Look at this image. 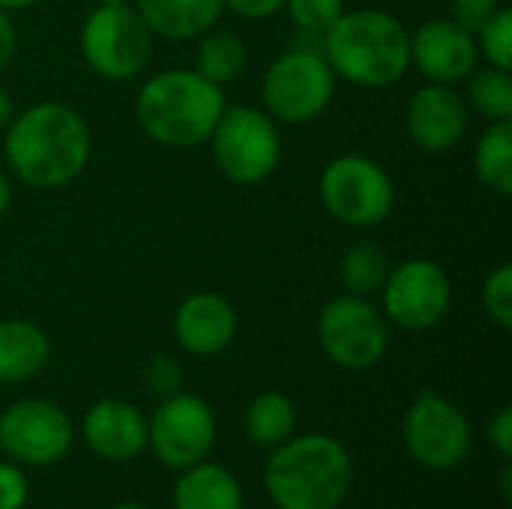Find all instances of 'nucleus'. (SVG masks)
Segmentation results:
<instances>
[{
	"mask_svg": "<svg viewBox=\"0 0 512 509\" xmlns=\"http://www.w3.org/2000/svg\"><path fill=\"white\" fill-rule=\"evenodd\" d=\"M93 135L81 111L66 102H33L3 129L9 171L33 189H60L81 177L90 162Z\"/></svg>",
	"mask_w": 512,
	"mask_h": 509,
	"instance_id": "1",
	"label": "nucleus"
},
{
	"mask_svg": "<svg viewBox=\"0 0 512 509\" xmlns=\"http://www.w3.org/2000/svg\"><path fill=\"white\" fill-rule=\"evenodd\" d=\"M351 486L354 456L327 432H294L264 465V492L276 509H339Z\"/></svg>",
	"mask_w": 512,
	"mask_h": 509,
	"instance_id": "2",
	"label": "nucleus"
},
{
	"mask_svg": "<svg viewBox=\"0 0 512 509\" xmlns=\"http://www.w3.org/2000/svg\"><path fill=\"white\" fill-rule=\"evenodd\" d=\"M321 51L339 81L384 90L411 69V30L387 9H345L321 36Z\"/></svg>",
	"mask_w": 512,
	"mask_h": 509,
	"instance_id": "3",
	"label": "nucleus"
},
{
	"mask_svg": "<svg viewBox=\"0 0 512 509\" xmlns=\"http://www.w3.org/2000/svg\"><path fill=\"white\" fill-rule=\"evenodd\" d=\"M225 105V90L195 69H162L138 87L135 120L150 141L189 150L210 138Z\"/></svg>",
	"mask_w": 512,
	"mask_h": 509,
	"instance_id": "4",
	"label": "nucleus"
},
{
	"mask_svg": "<svg viewBox=\"0 0 512 509\" xmlns=\"http://www.w3.org/2000/svg\"><path fill=\"white\" fill-rule=\"evenodd\" d=\"M207 144L222 177L237 186L264 183L282 159L279 123L255 105H225Z\"/></svg>",
	"mask_w": 512,
	"mask_h": 509,
	"instance_id": "5",
	"label": "nucleus"
},
{
	"mask_svg": "<svg viewBox=\"0 0 512 509\" xmlns=\"http://www.w3.org/2000/svg\"><path fill=\"white\" fill-rule=\"evenodd\" d=\"M336 72L330 69L321 48H288L282 51L261 78V108L288 126L312 123L321 117L336 96Z\"/></svg>",
	"mask_w": 512,
	"mask_h": 509,
	"instance_id": "6",
	"label": "nucleus"
},
{
	"mask_svg": "<svg viewBox=\"0 0 512 509\" xmlns=\"http://www.w3.org/2000/svg\"><path fill=\"white\" fill-rule=\"evenodd\" d=\"M324 210L348 228H375L390 219L396 207V183L390 171L363 153H342L330 159L318 177Z\"/></svg>",
	"mask_w": 512,
	"mask_h": 509,
	"instance_id": "7",
	"label": "nucleus"
},
{
	"mask_svg": "<svg viewBox=\"0 0 512 509\" xmlns=\"http://www.w3.org/2000/svg\"><path fill=\"white\" fill-rule=\"evenodd\" d=\"M84 63L105 81L138 78L153 57V33L132 3L96 6L78 33Z\"/></svg>",
	"mask_w": 512,
	"mask_h": 509,
	"instance_id": "8",
	"label": "nucleus"
},
{
	"mask_svg": "<svg viewBox=\"0 0 512 509\" xmlns=\"http://www.w3.org/2000/svg\"><path fill=\"white\" fill-rule=\"evenodd\" d=\"M402 441L417 465L429 471H456L471 456L474 429L453 399L426 387L411 399L402 417Z\"/></svg>",
	"mask_w": 512,
	"mask_h": 509,
	"instance_id": "9",
	"label": "nucleus"
},
{
	"mask_svg": "<svg viewBox=\"0 0 512 509\" xmlns=\"http://www.w3.org/2000/svg\"><path fill=\"white\" fill-rule=\"evenodd\" d=\"M318 345L321 351L348 372L375 369L390 348V324L384 312L357 294H339L318 312Z\"/></svg>",
	"mask_w": 512,
	"mask_h": 509,
	"instance_id": "10",
	"label": "nucleus"
},
{
	"mask_svg": "<svg viewBox=\"0 0 512 509\" xmlns=\"http://www.w3.org/2000/svg\"><path fill=\"white\" fill-rule=\"evenodd\" d=\"M381 312L399 330H432L453 303V279L432 258H405L390 267L381 291Z\"/></svg>",
	"mask_w": 512,
	"mask_h": 509,
	"instance_id": "11",
	"label": "nucleus"
},
{
	"mask_svg": "<svg viewBox=\"0 0 512 509\" xmlns=\"http://www.w3.org/2000/svg\"><path fill=\"white\" fill-rule=\"evenodd\" d=\"M216 414L195 393H171L147 417V450L171 471L204 462L216 447Z\"/></svg>",
	"mask_w": 512,
	"mask_h": 509,
	"instance_id": "12",
	"label": "nucleus"
},
{
	"mask_svg": "<svg viewBox=\"0 0 512 509\" xmlns=\"http://www.w3.org/2000/svg\"><path fill=\"white\" fill-rule=\"evenodd\" d=\"M75 444L72 417L48 399H18L0 411V450L15 465L48 468Z\"/></svg>",
	"mask_w": 512,
	"mask_h": 509,
	"instance_id": "13",
	"label": "nucleus"
},
{
	"mask_svg": "<svg viewBox=\"0 0 512 509\" xmlns=\"http://www.w3.org/2000/svg\"><path fill=\"white\" fill-rule=\"evenodd\" d=\"M480 63L477 39L468 24L453 15H438L411 30V66L426 81L462 84Z\"/></svg>",
	"mask_w": 512,
	"mask_h": 509,
	"instance_id": "14",
	"label": "nucleus"
},
{
	"mask_svg": "<svg viewBox=\"0 0 512 509\" xmlns=\"http://www.w3.org/2000/svg\"><path fill=\"white\" fill-rule=\"evenodd\" d=\"M471 111L465 96L453 84L426 81L405 102V129L408 138L423 153H450L468 135Z\"/></svg>",
	"mask_w": 512,
	"mask_h": 509,
	"instance_id": "15",
	"label": "nucleus"
},
{
	"mask_svg": "<svg viewBox=\"0 0 512 509\" xmlns=\"http://www.w3.org/2000/svg\"><path fill=\"white\" fill-rule=\"evenodd\" d=\"M237 309L216 291H195L183 297L171 318L177 345L192 357H219L237 339Z\"/></svg>",
	"mask_w": 512,
	"mask_h": 509,
	"instance_id": "16",
	"label": "nucleus"
},
{
	"mask_svg": "<svg viewBox=\"0 0 512 509\" xmlns=\"http://www.w3.org/2000/svg\"><path fill=\"white\" fill-rule=\"evenodd\" d=\"M81 438L105 462H132L147 453V417L132 402L108 396L84 411Z\"/></svg>",
	"mask_w": 512,
	"mask_h": 509,
	"instance_id": "17",
	"label": "nucleus"
},
{
	"mask_svg": "<svg viewBox=\"0 0 512 509\" xmlns=\"http://www.w3.org/2000/svg\"><path fill=\"white\" fill-rule=\"evenodd\" d=\"M153 36L189 42L216 27L225 15V0H132Z\"/></svg>",
	"mask_w": 512,
	"mask_h": 509,
	"instance_id": "18",
	"label": "nucleus"
},
{
	"mask_svg": "<svg viewBox=\"0 0 512 509\" xmlns=\"http://www.w3.org/2000/svg\"><path fill=\"white\" fill-rule=\"evenodd\" d=\"M51 360V336L30 318L0 321V384H24Z\"/></svg>",
	"mask_w": 512,
	"mask_h": 509,
	"instance_id": "19",
	"label": "nucleus"
},
{
	"mask_svg": "<svg viewBox=\"0 0 512 509\" xmlns=\"http://www.w3.org/2000/svg\"><path fill=\"white\" fill-rule=\"evenodd\" d=\"M174 509H246L240 480L216 462H198L180 471L171 489Z\"/></svg>",
	"mask_w": 512,
	"mask_h": 509,
	"instance_id": "20",
	"label": "nucleus"
},
{
	"mask_svg": "<svg viewBox=\"0 0 512 509\" xmlns=\"http://www.w3.org/2000/svg\"><path fill=\"white\" fill-rule=\"evenodd\" d=\"M192 69L207 78L216 87H228L234 81H240L249 69V45L240 33L225 30V27H210L207 33H201L195 39V57H192Z\"/></svg>",
	"mask_w": 512,
	"mask_h": 509,
	"instance_id": "21",
	"label": "nucleus"
},
{
	"mask_svg": "<svg viewBox=\"0 0 512 509\" xmlns=\"http://www.w3.org/2000/svg\"><path fill=\"white\" fill-rule=\"evenodd\" d=\"M297 432V408L279 390L258 393L243 411V435L252 447L270 453Z\"/></svg>",
	"mask_w": 512,
	"mask_h": 509,
	"instance_id": "22",
	"label": "nucleus"
},
{
	"mask_svg": "<svg viewBox=\"0 0 512 509\" xmlns=\"http://www.w3.org/2000/svg\"><path fill=\"white\" fill-rule=\"evenodd\" d=\"M474 174L477 180L495 192V195H510L512 192V123H489L477 144H474Z\"/></svg>",
	"mask_w": 512,
	"mask_h": 509,
	"instance_id": "23",
	"label": "nucleus"
},
{
	"mask_svg": "<svg viewBox=\"0 0 512 509\" xmlns=\"http://www.w3.org/2000/svg\"><path fill=\"white\" fill-rule=\"evenodd\" d=\"M465 105L486 123L512 120V75L501 66H477L465 78Z\"/></svg>",
	"mask_w": 512,
	"mask_h": 509,
	"instance_id": "24",
	"label": "nucleus"
},
{
	"mask_svg": "<svg viewBox=\"0 0 512 509\" xmlns=\"http://www.w3.org/2000/svg\"><path fill=\"white\" fill-rule=\"evenodd\" d=\"M393 261L390 255L378 246V243H354L351 249H345V255L339 258V282L345 288V294H357V297H375L390 273Z\"/></svg>",
	"mask_w": 512,
	"mask_h": 509,
	"instance_id": "25",
	"label": "nucleus"
},
{
	"mask_svg": "<svg viewBox=\"0 0 512 509\" xmlns=\"http://www.w3.org/2000/svg\"><path fill=\"white\" fill-rule=\"evenodd\" d=\"M474 39H477V51L489 66H512V9L510 3L498 6L492 15H486L477 27H474Z\"/></svg>",
	"mask_w": 512,
	"mask_h": 509,
	"instance_id": "26",
	"label": "nucleus"
},
{
	"mask_svg": "<svg viewBox=\"0 0 512 509\" xmlns=\"http://www.w3.org/2000/svg\"><path fill=\"white\" fill-rule=\"evenodd\" d=\"M480 303L486 318L498 327V330H510L512 327V267L504 261L498 267L489 270V276L483 279L480 288Z\"/></svg>",
	"mask_w": 512,
	"mask_h": 509,
	"instance_id": "27",
	"label": "nucleus"
},
{
	"mask_svg": "<svg viewBox=\"0 0 512 509\" xmlns=\"http://www.w3.org/2000/svg\"><path fill=\"white\" fill-rule=\"evenodd\" d=\"M345 0H285V9L288 18L297 24V30L309 33V36H324L336 21L339 15L345 12Z\"/></svg>",
	"mask_w": 512,
	"mask_h": 509,
	"instance_id": "28",
	"label": "nucleus"
},
{
	"mask_svg": "<svg viewBox=\"0 0 512 509\" xmlns=\"http://www.w3.org/2000/svg\"><path fill=\"white\" fill-rule=\"evenodd\" d=\"M180 381H183V372H180V363L168 354H153L144 366V384L150 393L156 396H171L180 390Z\"/></svg>",
	"mask_w": 512,
	"mask_h": 509,
	"instance_id": "29",
	"label": "nucleus"
},
{
	"mask_svg": "<svg viewBox=\"0 0 512 509\" xmlns=\"http://www.w3.org/2000/svg\"><path fill=\"white\" fill-rule=\"evenodd\" d=\"M30 501V480L15 462H0V509H24Z\"/></svg>",
	"mask_w": 512,
	"mask_h": 509,
	"instance_id": "30",
	"label": "nucleus"
},
{
	"mask_svg": "<svg viewBox=\"0 0 512 509\" xmlns=\"http://www.w3.org/2000/svg\"><path fill=\"white\" fill-rule=\"evenodd\" d=\"M489 444L495 447V453L507 462L512 459V408L501 405L492 420H489Z\"/></svg>",
	"mask_w": 512,
	"mask_h": 509,
	"instance_id": "31",
	"label": "nucleus"
},
{
	"mask_svg": "<svg viewBox=\"0 0 512 509\" xmlns=\"http://www.w3.org/2000/svg\"><path fill=\"white\" fill-rule=\"evenodd\" d=\"M225 9L246 21H267L285 9V0H225Z\"/></svg>",
	"mask_w": 512,
	"mask_h": 509,
	"instance_id": "32",
	"label": "nucleus"
},
{
	"mask_svg": "<svg viewBox=\"0 0 512 509\" xmlns=\"http://www.w3.org/2000/svg\"><path fill=\"white\" fill-rule=\"evenodd\" d=\"M507 0H450V6H453V18H459L462 24H468L471 30L486 18V15H492L498 6H504Z\"/></svg>",
	"mask_w": 512,
	"mask_h": 509,
	"instance_id": "33",
	"label": "nucleus"
},
{
	"mask_svg": "<svg viewBox=\"0 0 512 509\" xmlns=\"http://www.w3.org/2000/svg\"><path fill=\"white\" fill-rule=\"evenodd\" d=\"M15 54H18V30H15L12 12L0 9V72L9 69Z\"/></svg>",
	"mask_w": 512,
	"mask_h": 509,
	"instance_id": "34",
	"label": "nucleus"
},
{
	"mask_svg": "<svg viewBox=\"0 0 512 509\" xmlns=\"http://www.w3.org/2000/svg\"><path fill=\"white\" fill-rule=\"evenodd\" d=\"M15 117V102H12V96H9V90L6 87H0V132L9 126V120Z\"/></svg>",
	"mask_w": 512,
	"mask_h": 509,
	"instance_id": "35",
	"label": "nucleus"
},
{
	"mask_svg": "<svg viewBox=\"0 0 512 509\" xmlns=\"http://www.w3.org/2000/svg\"><path fill=\"white\" fill-rule=\"evenodd\" d=\"M9 204H12V186H9V177H6V171L0 168V216L9 210Z\"/></svg>",
	"mask_w": 512,
	"mask_h": 509,
	"instance_id": "36",
	"label": "nucleus"
},
{
	"mask_svg": "<svg viewBox=\"0 0 512 509\" xmlns=\"http://www.w3.org/2000/svg\"><path fill=\"white\" fill-rule=\"evenodd\" d=\"M512 495V465L510 459L504 462V468H501V498L504 501H510Z\"/></svg>",
	"mask_w": 512,
	"mask_h": 509,
	"instance_id": "37",
	"label": "nucleus"
},
{
	"mask_svg": "<svg viewBox=\"0 0 512 509\" xmlns=\"http://www.w3.org/2000/svg\"><path fill=\"white\" fill-rule=\"evenodd\" d=\"M39 0H0V9H6V12H21V9H30V6H36Z\"/></svg>",
	"mask_w": 512,
	"mask_h": 509,
	"instance_id": "38",
	"label": "nucleus"
},
{
	"mask_svg": "<svg viewBox=\"0 0 512 509\" xmlns=\"http://www.w3.org/2000/svg\"><path fill=\"white\" fill-rule=\"evenodd\" d=\"M105 509H150V507H144V504H129V501H123V504H111V507H105Z\"/></svg>",
	"mask_w": 512,
	"mask_h": 509,
	"instance_id": "39",
	"label": "nucleus"
},
{
	"mask_svg": "<svg viewBox=\"0 0 512 509\" xmlns=\"http://www.w3.org/2000/svg\"><path fill=\"white\" fill-rule=\"evenodd\" d=\"M132 0H96V6H126Z\"/></svg>",
	"mask_w": 512,
	"mask_h": 509,
	"instance_id": "40",
	"label": "nucleus"
}]
</instances>
